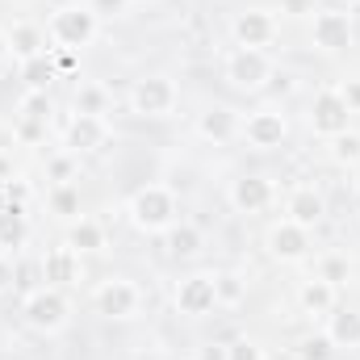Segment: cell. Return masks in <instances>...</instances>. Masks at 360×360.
Wrapping results in <instances>:
<instances>
[{"label": "cell", "mask_w": 360, "mask_h": 360, "mask_svg": "<svg viewBox=\"0 0 360 360\" xmlns=\"http://www.w3.org/2000/svg\"><path fill=\"white\" fill-rule=\"evenodd\" d=\"M126 218H130V226H134L139 235H164L168 226L180 222L176 188H172V184H160V180L134 188L130 201H126Z\"/></svg>", "instance_id": "cell-1"}, {"label": "cell", "mask_w": 360, "mask_h": 360, "mask_svg": "<svg viewBox=\"0 0 360 360\" xmlns=\"http://www.w3.org/2000/svg\"><path fill=\"white\" fill-rule=\"evenodd\" d=\"M96 34H101V17L92 13L89 4H80V0H63V4L46 17V42H51V51H72V55H80L84 46L96 42Z\"/></svg>", "instance_id": "cell-2"}, {"label": "cell", "mask_w": 360, "mask_h": 360, "mask_svg": "<svg viewBox=\"0 0 360 360\" xmlns=\"http://www.w3.org/2000/svg\"><path fill=\"white\" fill-rule=\"evenodd\" d=\"M21 323L34 331V335H63L68 331V323H72V302H68V293L63 289H55V285H38V289H30L25 297H21Z\"/></svg>", "instance_id": "cell-3"}, {"label": "cell", "mask_w": 360, "mask_h": 360, "mask_svg": "<svg viewBox=\"0 0 360 360\" xmlns=\"http://www.w3.org/2000/svg\"><path fill=\"white\" fill-rule=\"evenodd\" d=\"M126 105L134 117H172L180 105V89L172 76L164 72H151V76H139L130 92H126Z\"/></svg>", "instance_id": "cell-4"}, {"label": "cell", "mask_w": 360, "mask_h": 360, "mask_svg": "<svg viewBox=\"0 0 360 360\" xmlns=\"http://www.w3.org/2000/svg\"><path fill=\"white\" fill-rule=\"evenodd\" d=\"M276 76V63H272L269 51H252V46H235L222 63V80L235 92H260L269 89V80Z\"/></svg>", "instance_id": "cell-5"}, {"label": "cell", "mask_w": 360, "mask_h": 360, "mask_svg": "<svg viewBox=\"0 0 360 360\" xmlns=\"http://www.w3.org/2000/svg\"><path fill=\"white\" fill-rule=\"evenodd\" d=\"M92 310L101 319H113V323H130L139 319L143 310V289L130 281V276H109L92 289Z\"/></svg>", "instance_id": "cell-6"}, {"label": "cell", "mask_w": 360, "mask_h": 360, "mask_svg": "<svg viewBox=\"0 0 360 360\" xmlns=\"http://www.w3.org/2000/svg\"><path fill=\"white\" fill-rule=\"evenodd\" d=\"M239 139H243L252 151H276V147H285V139H289V117H285L276 105L252 109V113L239 122Z\"/></svg>", "instance_id": "cell-7"}, {"label": "cell", "mask_w": 360, "mask_h": 360, "mask_svg": "<svg viewBox=\"0 0 360 360\" xmlns=\"http://www.w3.org/2000/svg\"><path fill=\"white\" fill-rule=\"evenodd\" d=\"M352 42H356L352 13H344V8H319V13H314V21H310V46H314V51H323V55H344Z\"/></svg>", "instance_id": "cell-8"}, {"label": "cell", "mask_w": 360, "mask_h": 360, "mask_svg": "<svg viewBox=\"0 0 360 360\" xmlns=\"http://www.w3.org/2000/svg\"><path fill=\"white\" fill-rule=\"evenodd\" d=\"M264 252H269V260H276V264H302L314 252V231L281 218V222H272L269 235H264Z\"/></svg>", "instance_id": "cell-9"}, {"label": "cell", "mask_w": 360, "mask_h": 360, "mask_svg": "<svg viewBox=\"0 0 360 360\" xmlns=\"http://www.w3.org/2000/svg\"><path fill=\"white\" fill-rule=\"evenodd\" d=\"M306 122H310V134H319V139H335V134L352 130V109L344 105L340 89H319L314 96H310Z\"/></svg>", "instance_id": "cell-10"}, {"label": "cell", "mask_w": 360, "mask_h": 360, "mask_svg": "<svg viewBox=\"0 0 360 360\" xmlns=\"http://www.w3.org/2000/svg\"><path fill=\"white\" fill-rule=\"evenodd\" d=\"M55 117V101L51 92H21L17 101V122H13V139L25 147H38L46 139V126Z\"/></svg>", "instance_id": "cell-11"}, {"label": "cell", "mask_w": 360, "mask_h": 360, "mask_svg": "<svg viewBox=\"0 0 360 360\" xmlns=\"http://www.w3.org/2000/svg\"><path fill=\"white\" fill-rule=\"evenodd\" d=\"M172 306L184 319H205L218 310V289H214V272H188L180 276L172 289Z\"/></svg>", "instance_id": "cell-12"}, {"label": "cell", "mask_w": 360, "mask_h": 360, "mask_svg": "<svg viewBox=\"0 0 360 360\" xmlns=\"http://www.w3.org/2000/svg\"><path fill=\"white\" fill-rule=\"evenodd\" d=\"M231 38L235 46H252V51H269L281 38V21L272 8H239L231 17Z\"/></svg>", "instance_id": "cell-13"}, {"label": "cell", "mask_w": 360, "mask_h": 360, "mask_svg": "<svg viewBox=\"0 0 360 360\" xmlns=\"http://www.w3.org/2000/svg\"><path fill=\"white\" fill-rule=\"evenodd\" d=\"M226 201L235 214H264L276 205V184L264 172H243L226 184Z\"/></svg>", "instance_id": "cell-14"}, {"label": "cell", "mask_w": 360, "mask_h": 360, "mask_svg": "<svg viewBox=\"0 0 360 360\" xmlns=\"http://www.w3.org/2000/svg\"><path fill=\"white\" fill-rule=\"evenodd\" d=\"M109 139H113L109 117L72 113V122H68V130H63V151H72V155H96V151L109 147Z\"/></svg>", "instance_id": "cell-15"}, {"label": "cell", "mask_w": 360, "mask_h": 360, "mask_svg": "<svg viewBox=\"0 0 360 360\" xmlns=\"http://www.w3.org/2000/svg\"><path fill=\"white\" fill-rule=\"evenodd\" d=\"M239 113L231 109V105H205L201 113H197V139L201 143H214V147H226L231 139H239Z\"/></svg>", "instance_id": "cell-16"}, {"label": "cell", "mask_w": 360, "mask_h": 360, "mask_svg": "<svg viewBox=\"0 0 360 360\" xmlns=\"http://www.w3.org/2000/svg\"><path fill=\"white\" fill-rule=\"evenodd\" d=\"M285 218L297 222V226H306V231H314L327 218V197L314 184H297V188L285 193Z\"/></svg>", "instance_id": "cell-17"}, {"label": "cell", "mask_w": 360, "mask_h": 360, "mask_svg": "<svg viewBox=\"0 0 360 360\" xmlns=\"http://www.w3.org/2000/svg\"><path fill=\"white\" fill-rule=\"evenodd\" d=\"M76 281H84V256L80 252H72L68 243H59V248H51L42 256V285L63 289V285H76Z\"/></svg>", "instance_id": "cell-18"}, {"label": "cell", "mask_w": 360, "mask_h": 360, "mask_svg": "<svg viewBox=\"0 0 360 360\" xmlns=\"http://www.w3.org/2000/svg\"><path fill=\"white\" fill-rule=\"evenodd\" d=\"M297 306H302V314H310V319H327V314L340 306V289L327 285V281H319V276H306V281L297 285Z\"/></svg>", "instance_id": "cell-19"}, {"label": "cell", "mask_w": 360, "mask_h": 360, "mask_svg": "<svg viewBox=\"0 0 360 360\" xmlns=\"http://www.w3.org/2000/svg\"><path fill=\"white\" fill-rule=\"evenodd\" d=\"M164 248H168L172 260H197L201 248H205V235H201V226H193V222L180 218L176 226L164 231Z\"/></svg>", "instance_id": "cell-20"}, {"label": "cell", "mask_w": 360, "mask_h": 360, "mask_svg": "<svg viewBox=\"0 0 360 360\" xmlns=\"http://www.w3.org/2000/svg\"><path fill=\"white\" fill-rule=\"evenodd\" d=\"M25 239H30L25 205H17V201H0V248H4V252H17V248H25Z\"/></svg>", "instance_id": "cell-21"}, {"label": "cell", "mask_w": 360, "mask_h": 360, "mask_svg": "<svg viewBox=\"0 0 360 360\" xmlns=\"http://www.w3.org/2000/svg\"><path fill=\"white\" fill-rule=\"evenodd\" d=\"M63 243L72 248V252H80V256H92V252H101L105 248V226L96 222V218H76V222H68V235H63Z\"/></svg>", "instance_id": "cell-22"}, {"label": "cell", "mask_w": 360, "mask_h": 360, "mask_svg": "<svg viewBox=\"0 0 360 360\" xmlns=\"http://www.w3.org/2000/svg\"><path fill=\"white\" fill-rule=\"evenodd\" d=\"M327 340L335 344V352H340V348H348V352L360 348V310H340V306H335V310L327 314Z\"/></svg>", "instance_id": "cell-23"}, {"label": "cell", "mask_w": 360, "mask_h": 360, "mask_svg": "<svg viewBox=\"0 0 360 360\" xmlns=\"http://www.w3.org/2000/svg\"><path fill=\"white\" fill-rule=\"evenodd\" d=\"M55 76H59V68H55L51 51H42L34 59H21V84H25V92H46L55 84Z\"/></svg>", "instance_id": "cell-24"}, {"label": "cell", "mask_w": 360, "mask_h": 360, "mask_svg": "<svg viewBox=\"0 0 360 360\" xmlns=\"http://www.w3.org/2000/svg\"><path fill=\"white\" fill-rule=\"evenodd\" d=\"M8 42H13V55H17V59H34V55L51 51V46H46V30L34 25V21H17V25L8 30Z\"/></svg>", "instance_id": "cell-25"}, {"label": "cell", "mask_w": 360, "mask_h": 360, "mask_svg": "<svg viewBox=\"0 0 360 360\" xmlns=\"http://www.w3.org/2000/svg\"><path fill=\"white\" fill-rule=\"evenodd\" d=\"M109 89L105 84H96V80H84V84H76V96H72V109L76 113H96V117H105L109 113Z\"/></svg>", "instance_id": "cell-26"}, {"label": "cell", "mask_w": 360, "mask_h": 360, "mask_svg": "<svg viewBox=\"0 0 360 360\" xmlns=\"http://www.w3.org/2000/svg\"><path fill=\"white\" fill-rule=\"evenodd\" d=\"M46 210H51L55 218H63V222H76V218H80V188H76V184H51Z\"/></svg>", "instance_id": "cell-27"}, {"label": "cell", "mask_w": 360, "mask_h": 360, "mask_svg": "<svg viewBox=\"0 0 360 360\" xmlns=\"http://www.w3.org/2000/svg\"><path fill=\"white\" fill-rule=\"evenodd\" d=\"M214 289H218V310H235L248 302V276L239 272H214Z\"/></svg>", "instance_id": "cell-28"}, {"label": "cell", "mask_w": 360, "mask_h": 360, "mask_svg": "<svg viewBox=\"0 0 360 360\" xmlns=\"http://www.w3.org/2000/svg\"><path fill=\"white\" fill-rule=\"evenodd\" d=\"M310 276H319V281H327V285H344L348 276H352V260L348 256H340V252H323L319 260H314V272Z\"/></svg>", "instance_id": "cell-29"}, {"label": "cell", "mask_w": 360, "mask_h": 360, "mask_svg": "<svg viewBox=\"0 0 360 360\" xmlns=\"http://www.w3.org/2000/svg\"><path fill=\"white\" fill-rule=\"evenodd\" d=\"M331 147V160L340 164V168H360V130H344V134H335V139H327Z\"/></svg>", "instance_id": "cell-30"}, {"label": "cell", "mask_w": 360, "mask_h": 360, "mask_svg": "<svg viewBox=\"0 0 360 360\" xmlns=\"http://www.w3.org/2000/svg\"><path fill=\"white\" fill-rule=\"evenodd\" d=\"M76 168H80V155H72V151H55V155H46V180L51 184H72L76 180Z\"/></svg>", "instance_id": "cell-31"}, {"label": "cell", "mask_w": 360, "mask_h": 360, "mask_svg": "<svg viewBox=\"0 0 360 360\" xmlns=\"http://www.w3.org/2000/svg\"><path fill=\"white\" fill-rule=\"evenodd\" d=\"M335 356V344L327 340V331H314L297 344V360H331Z\"/></svg>", "instance_id": "cell-32"}, {"label": "cell", "mask_w": 360, "mask_h": 360, "mask_svg": "<svg viewBox=\"0 0 360 360\" xmlns=\"http://www.w3.org/2000/svg\"><path fill=\"white\" fill-rule=\"evenodd\" d=\"M226 360H264V348L256 344V340H235V344H226Z\"/></svg>", "instance_id": "cell-33"}, {"label": "cell", "mask_w": 360, "mask_h": 360, "mask_svg": "<svg viewBox=\"0 0 360 360\" xmlns=\"http://www.w3.org/2000/svg\"><path fill=\"white\" fill-rule=\"evenodd\" d=\"M89 8L96 13V17H122V13L130 8V0H92Z\"/></svg>", "instance_id": "cell-34"}, {"label": "cell", "mask_w": 360, "mask_h": 360, "mask_svg": "<svg viewBox=\"0 0 360 360\" xmlns=\"http://www.w3.org/2000/svg\"><path fill=\"white\" fill-rule=\"evenodd\" d=\"M340 96H344V105H348L352 113H360V80H344V84H340Z\"/></svg>", "instance_id": "cell-35"}, {"label": "cell", "mask_w": 360, "mask_h": 360, "mask_svg": "<svg viewBox=\"0 0 360 360\" xmlns=\"http://www.w3.org/2000/svg\"><path fill=\"white\" fill-rule=\"evenodd\" d=\"M13 285H17V264L8 256H0V293H8Z\"/></svg>", "instance_id": "cell-36"}, {"label": "cell", "mask_w": 360, "mask_h": 360, "mask_svg": "<svg viewBox=\"0 0 360 360\" xmlns=\"http://www.w3.org/2000/svg\"><path fill=\"white\" fill-rule=\"evenodd\" d=\"M193 360H226V344H201Z\"/></svg>", "instance_id": "cell-37"}, {"label": "cell", "mask_w": 360, "mask_h": 360, "mask_svg": "<svg viewBox=\"0 0 360 360\" xmlns=\"http://www.w3.org/2000/svg\"><path fill=\"white\" fill-rule=\"evenodd\" d=\"M310 4H314V0H281V8H285L289 17H302V13H306Z\"/></svg>", "instance_id": "cell-38"}, {"label": "cell", "mask_w": 360, "mask_h": 360, "mask_svg": "<svg viewBox=\"0 0 360 360\" xmlns=\"http://www.w3.org/2000/svg\"><path fill=\"white\" fill-rule=\"evenodd\" d=\"M13 59V42H8V30H0V63Z\"/></svg>", "instance_id": "cell-39"}, {"label": "cell", "mask_w": 360, "mask_h": 360, "mask_svg": "<svg viewBox=\"0 0 360 360\" xmlns=\"http://www.w3.org/2000/svg\"><path fill=\"white\" fill-rule=\"evenodd\" d=\"M335 4H344V8H352V4H360V0H335Z\"/></svg>", "instance_id": "cell-40"}, {"label": "cell", "mask_w": 360, "mask_h": 360, "mask_svg": "<svg viewBox=\"0 0 360 360\" xmlns=\"http://www.w3.org/2000/svg\"><path fill=\"white\" fill-rule=\"evenodd\" d=\"M0 256H8V252H4V248H0Z\"/></svg>", "instance_id": "cell-41"}, {"label": "cell", "mask_w": 360, "mask_h": 360, "mask_svg": "<svg viewBox=\"0 0 360 360\" xmlns=\"http://www.w3.org/2000/svg\"><path fill=\"white\" fill-rule=\"evenodd\" d=\"M139 4H151V0H139Z\"/></svg>", "instance_id": "cell-42"}]
</instances>
